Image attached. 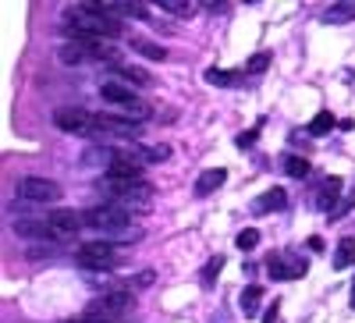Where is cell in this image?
Returning a JSON list of instances; mask_svg holds the SVG:
<instances>
[{
	"mask_svg": "<svg viewBox=\"0 0 355 323\" xmlns=\"http://www.w3.org/2000/svg\"><path fill=\"white\" fill-rule=\"evenodd\" d=\"M64 33L75 43H100V40H117L125 28L103 4H78L64 15Z\"/></svg>",
	"mask_w": 355,
	"mask_h": 323,
	"instance_id": "obj_1",
	"label": "cell"
},
{
	"mask_svg": "<svg viewBox=\"0 0 355 323\" xmlns=\"http://www.w3.org/2000/svg\"><path fill=\"white\" fill-rule=\"evenodd\" d=\"M100 195L107 199V207H117V210H125V213H135V210H146L153 202V185L146 182V178H103L96 182Z\"/></svg>",
	"mask_w": 355,
	"mask_h": 323,
	"instance_id": "obj_2",
	"label": "cell"
},
{
	"mask_svg": "<svg viewBox=\"0 0 355 323\" xmlns=\"http://www.w3.org/2000/svg\"><path fill=\"white\" fill-rule=\"evenodd\" d=\"M132 220V213H125V210H117V207H89V210H82V227H89V231H100L103 238H117V242H135L139 238V227H132L128 224Z\"/></svg>",
	"mask_w": 355,
	"mask_h": 323,
	"instance_id": "obj_3",
	"label": "cell"
},
{
	"mask_svg": "<svg viewBox=\"0 0 355 323\" xmlns=\"http://www.w3.org/2000/svg\"><path fill=\"white\" fill-rule=\"evenodd\" d=\"M100 96H103L107 103H114L121 114L135 117V121H146V117L153 114V110L146 107V103H142V100H139V96L128 89V85H121V82H103V85H100Z\"/></svg>",
	"mask_w": 355,
	"mask_h": 323,
	"instance_id": "obj_4",
	"label": "cell"
},
{
	"mask_svg": "<svg viewBox=\"0 0 355 323\" xmlns=\"http://www.w3.org/2000/svg\"><path fill=\"white\" fill-rule=\"evenodd\" d=\"M128 313H132V295L128 291H103V295L89 306L85 316L103 320V323H121V320H128Z\"/></svg>",
	"mask_w": 355,
	"mask_h": 323,
	"instance_id": "obj_5",
	"label": "cell"
},
{
	"mask_svg": "<svg viewBox=\"0 0 355 323\" xmlns=\"http://www.w3.org/2000/svg\"><path fill=\"white\" fill-rule=\"evenodd\" d=\"M75 263L82 270H110V267L121 263V256L114 252L110 242H82L75 249Z\"/></svg>",
	"mask_w": 355,
	"mask_h": 323,
	"instance_id": "obj_6",
	"label": "cell"
},
{
	"mask_svg": "<svg viewBox=\"0 0 355 323\" xmlns=\"http://www.w3.org/2000/svg\"><path fill=\"white\" fill-rule=\"evenodd\" d=\"M53 121H57V128L68 132V135H82V139L100 135V114H89V110H78V107L57 110V114H53Z\"/></svg>",
	"mask_w": 355,
	"mask_h": 323,
	"instance_id": "obj_7",
	"label": "cell"
},
{
	"mask_svg": "<svg viewBox=\"0 0 355 323\" xmlns=\"http://www.w3.org/2000/svg\"><path fill=\"white\" fill-rule=\"evenodd\" d=\"M266 270H270L274 281H295V277H306L309 263L291 249H277V252L266 256Z\"/></svg>",
	"mask_w": 355,
	"mask_h": 323,
	"instance_id": "obj_8",
	"label": "cell"
},
{
	"mask_svg": "<svg viewBox=\"0 0 355 323\" xmlns=\"http://www.w3.org/2000/svg\"><path fill=\"white\" fill-rule=\"evenodd\" d=\"M18 195H21L25 202H40V207H46V202H57V199H61L64 189L57 185V182H50V178H21Z\"/></svg>",
	"mask_w": 355,
	"mask_h": 323,
	"instance_id": "obj_9",
	"label": "cell"
},
{
	"mask_svg": "<svg viewBox=\"0 0 355 323\" xmlns=\"http://www.w3.org/2000/svg\"><path fill=\"white\" fill-rule=\"evenodd\" d=\"M15 234L18 238H33V242H61L57 231L50 224V217H18L15 220Z\"/></svg>",
	"mask_w": 355,
	"mask_h": 323,
	"instance_id": "obj_10",
	"label": "cell"
},
{
	"mask_svg": "<svg viewBox=\"0 0 355 323\" xmlns=\"http://www.w3.org/2000/svg\"><path fill=\"white\" fill-rule=\"evenodd\" d=\"M338 199H341V178H327L320 185V195H316V207L327 210L331 217L338 213Z\"/></svg>",
	"mask_w": 355,
	"mask_h": 323,
	"instance_id": "obj_11",
	"label": "cell"
},
{
	"mask_svg": "<svg viewBox=\"0 0 355 323\" xmlns=\"http://www.w3.org/2000/svg\"><path fill=\"white\" fill-rule=\"evenodd\" d=\"M224 182H227V171H224V167H210V171H202L199 178H196V195H210V192H217Z\"/></svg>",
	"mask_w": 355,
	"mask_h": 323,
	"instance_id": "obj_12",
	"label": "cell"
},
{
	"mask_svg": "<svg viewBox=\"0 0 355 323\" xmlns=\"http://www.w3.org/2000/svg\"><path fill=\"white\" fill-rule=\"evenodd\" d=\"M266 210H288V192L284 189H270L256 199V213H266Z\"/></svg>",
	"mask_w": 355,
	"mask_h": 323,
	"instance_id": "obj_13",
	"label": "cell"
},
{
	"mask_svg": "<svg viewBox=\"0 0 355 323\" xmlns=\"http://www.w3.org/2000/svg\"><path fill=\"white\" fill-rule=\"evenodd\" d=\"M242 75L245 71H224V68H206V82H210V85H220V89H231V85H239L242 82Z\"/></svg>",
	"mask_w": 355,
	"mask_h": 323,
	"instance_id": "obj_14",
	"label": "cell"
},
{
	"mask_svg": "<svg viewBox=\"0 0 355 323\" xmlns=\"http://www.w3.org/2000/svg\"><path fill=\"white\" fill-rule=\"evenodd\" d=\"M345 267H355V238H341L334 249V270H345Z\"/></svg>",
	"mask_w": 355,
	"mask_h": 323,
	"instance_id": "obj_15",
	"label": "cell"
},
{
	"mask_svg": "<svg viewBox=\"0 0 355 323\" xmlns=\"http://www.w3.org/2000/svg\"><path fill=\"white\" fill-rule=\"evenodd\" d=\"M334 125H338V121H334V114H331V110H320V114L313 117V121H309V128H306V132H309V135H327Z\"/></svg>",
	"mask_w": 355,
	"mask_h": 323,
	"instance_id": "obj_16",
	"label": "cell"
},
{
	"mask_svg": "<svg viewBox=\"0 0 355 323\" xmlns=\"http://www.w3.org/2000/svg\"><path fill=\"white\" fill-rule=\"evenodd\" d=\"M259 299H263V288H259V284H249V288L242 291V313L252 316V313L259 309Z\"/></svg>",
	"mask_w": 355,
	"mask_h": 323,
	"instance_id": "obj_17",
	"label": "cell"
},
{
	"mask_svg": "<svg viewBox=\"0 0 355 323\" xmlns=\"http://www.w3.org/2000/svg\"><path fill=\"white\" fill-rule=\"evenodd\" d=\"M284 174H291V178H306V174H309V160L288 153V157H284Z\"/></svg>",
	"mask_w": 355,
	"mask_h": 323,
	"instance_id": "obj_18",
	"label": "cell"
},
{
	"mask_svg": "<svg viewBox=\"0 0 355 323\" xmlns=\"http://www.w3.org/2000/svg\"><path fill=\"white\" fill-rule=\"evenodd\" d=\"M355 18V4H334V8H327V15H323V21H352Z\"/></svg>",
	"mask_w": 355,
	"mask_h": 323,
	"instance_id": "obj_19",
	"label": "cell"
},
{
	"mask_svg": "<svg viewBox=\"0 0 355 323\" xmlns=\"http://www.w3.org/2000/svg\"><path fill=\"white\" fill-rule=\"evenodd\" d=\"M234 245H239L242 252H252V249L259 245V231H256V227H245V231H239V238H234Z\"/></svg>",
	"mask_w": 355,
	"mask_h": 323,
	"instance_id": "obj_20",
	"label": "cell"
},
{
	"mask_svg": "<svg viewBox=\"0 0 355 323\" xmlns=\"http://www.w3.org/2000/svg\"><path fill=\"white\" fill-rule=\"evenodd\" d=\"M220 267H224V256H214V259L202 267V284H206V288H214V284H217V274H220Z\"/></svg>",
	"mask_w": 355,
	"mask_h": 323,
	"instance_id": "obj_21",
	"label": "cell"
},
{
	"mask_svg": "<svg viewBox=\"0 0 355 323\" xmlns=\"http://www.w3.org/2000/svg\"><path fill=\"white\" fill-rule=\"evenodd\" d=\"M132 46L142 53V57H157V61H164V46H157V43H150V40H132Z\"/></svg>",
	"mask_w": 355,
	"mask_h": 323,
	"instance_id": "obj_22",
	"label": "cell"
},
{
	"mask_svg": "<svg viewBox=\"0 0 355 323\" xmlns=\"http://www.w3.org/2000/svg\"><path fill=\"white\" fill-rule=\"evenodd\" d=\"M160 8H164L167 15H182V18L192 15V4H189V0H160Z\"/></svg>",
	"mask_w": 355,
	"mask_h": 323,
	"instance_id": "obj_23",
	"label": "cell"
},
{
	"mask_svg": "<svg viewBox=\"0 0 355 323\" xmlns=\"http://www.w3.org/2000/svg\"><path fill=\"white\" fill-rule=\"evenodd\" d=\"M270 68V53H256L252 61L245 64V75H259V71H266Z\"/></svg>",
	"mask_w": 355,
	"mask_h": 323,
	"instance_id": "obj_24",
	"label": "cell"
},
{
	"mask_svg": "<svg viewBox=\"0 0 355 323\" xmlns=\"http://www.w3.org/2000/svg\"><path fill=\"white\" fill-rule=\"evenodd\" d=\"M121 78L125 82H135V85H150V75H146L142 68H121Z\"/></svg>",
	"mask_w": 355,
	"mask_h": 323,
	"instance_id": "obj_25",
	"label": "cell"
},
{
	"mask_svg": "<svg viewBox=\"0 0 355 323\" xmlns=\"http://www.w3.org/2000/svg\"><path fill=\"white\" fill-rule=\"evenodd\" d=\"M256 135H259V128H252V132L239 135V146H252V142H256Z\"/></svg>",
	"mask_w": 355,
	"mask_h": 323,
	"instance_id": "obj_26",
	"label": "cell"
},
{
	"mask_svg": "<svg viewBox=\"0 0 355 323\" xmlns=\"http://www.w3.org/2000/svg\"><path fill=\"white\" fill-rule=\"evenodd\" d=\"M274 320H277V302H270V313L263 316V323H274Z\"/></svg>",
	"mask_w": 355,
	"mask_h": 323,
	"instance_id": "obj_27",
	"label": "cell"
},
{
	"mask_svg": "<svg viewBox=\"0 0 355 323\" xmlns=\"http://www.w3.org/2000/svg\"><path fill=\"white\" fill-rule=\"evenodd\" d=\"M71 323H103V320H93V316H82V320H71Z\"/></svg>",
	"mask_w": 355,
	"mask_h": 323,
	"instance_id": "obj_28",
	"label": "cell"
},
{
	"mask_svg": "<svg viewBox=\"0 0 355 323\" xmlns=\"http://www.w3.org/2000/svg\"><path fill=\"white\" fill-rule=\"evenodd\" d=\"M352 309H355V281H352Z\"/></svg>",
	"mask_w": 355,
	"mask_h": 323,
	"instance_id": "obj_29",
	"label": "cell"
}]
</instances>
